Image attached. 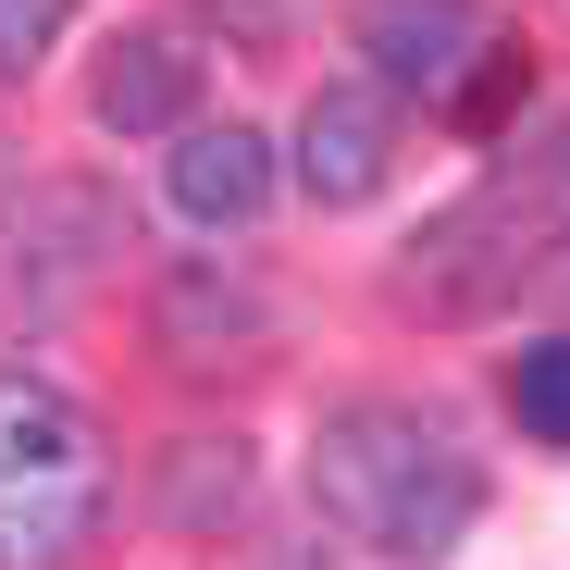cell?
Instances as JSON below:
<instances>
[{"label": "cell", "instance_id": "6da1fadb", "mask_svg": "<svg viewBox=\"0 0 570 570\" xmlns=\"http://www.w3.org/2000/svg\"><path fill=\"white\" fill-rule=\"evenodd\" d=\"M311 509L347 546L422 570V558H446L484 521V459H471L434 410H410V397H347L323 422V446H311Z\"/></svg>", "mask_w": 570, "mask_h": 570}, {"label": "cell", "instance_id": "7a4b0ae2", "mask_svg": "<svg viewBox=\"0 0 570 570\" xmlns=\"http://www.w3.org/2000/svg\"><path fill=\"white\" fill-rule=\"evenodd\" d=\"M112 509V459L62 385L0 372V570H62Z\"/></svg>", "mask_w": 570, "mask_h": 570}, {"label": "cell", "instance_id": "3957f363", "mask_svg": "<svg viewBox=\"0 0 570 570\" xmlns=\"http://www.w3.org/2000/svg\"><path fill=\"white\" fill-rule=\"evenodd\" d=\"M360 50H372V87L385 100H422V112H446L471 137L533 87V62H521L497 0H360Z\"/></svg>", "mask_w": 570, "mask_h": 570}, {"label": "cell", "instance_id": "277c9868", "mask_svg": "<svg viewBox=\"0 0 570 570\" xmlns=\"http://www.w3.org/2000/svg\"><path fill=\"white\" fill-rule=\"evenodd\" d=\"M521 285H533V236H521V212H509V199H471V212L422 224V248L397 261V298H410V311H434V323H471V311L521 298Z\"/></svg>", "mask_w": 570, "mask_h": 570}, {"label": "cell", "instance_id": "5b68a950", "mask_svg": "<svg viewBox=\"0 0 570 570\" xmlns=\"http://www.w3.org/2000/svg\"><path fill=\"white\" fill-rule=\"evenodd\" d=\"M13 248L26 261H0V311H62L75 285L125 248V212L100 199V186H38L26 224H13Z\"/></svg>", "mask_w": 570, "mask_h": 570}, {"label": "cell", "instance_id": "8992f818", "mask_svg": "<svg viewBox=\"0 0 570 570\" xmlns=\"http://www.w3.org/2000/svg\"><path fill=\"white\" fill-rule=\"evenodd\" d=\"M385 174H397L385 87H323V100L298 112V186H311L323 212H360V199H385Z\"/></svg>", "mask_w": 570, "mask_h": 570}, {"label": "cell", "instance_id": "52a82bcc", "mask_svg": "<svg viewBox=\"0 0 570 570\" xmlns=\"http://www.w3.org/2000/svg\"><path fill=\"white\" fill-rule=\"evenodd\" d=\"M87 112H100L112 137H174L186 112H199V50H186L174 26H137V38H112L100 87H87Z\"/></svg>", "mask_w": 570, "mask_h": 570}, {"label": "cell", "instance_id": "ba28073f", "mask_svg": "<svg viewBox=\"0 0 570 570\" xmlns=\"http://www.w3.org/2000/svg\"><path fill=\"white\" fill-rule=\"evenodd\" d=\"M273 199V137L261 125H174V212L186 224H248Z\"/></svg>", "mask_w": 570, "mask_h": 570}, {"label": "cell", "instance_id": "9c48e42d", "mask_svg": "<svg viewBox=\"0 0 570 570\" xmlns=\"http://www.w3.org/2000/svg\"><path fill=\"white\" fill-rule=\"evenodd\" d=\"M248 335H261V298H248V285H224V273H174V285H161V347H174L186 372L236 360Z\"/></svg>", "mask_w": 570, "mask_h": 570}, {"label": "cell", "instance_id": "30bf717a", "mask_svg": "<svg viewBox=\"0 0 570 570\" xmlns=\"http://www.w3.org/2000/svg\"><path fill=\"white\" fill-rule=\"evenodd\" d=\"M509 410H521L533 446H570V335H546V347L509 360Z\"/></svg>", "mask_w": 570, "mask_h": 570}, {"label": "cell", "instance_id": "8fae6325", "mask_svg": "<svg viewBox=\"0 0 570 570\" xmlns=\"http://www.w3.org/2000/svg\"><path fill=\"white\" fill-rule=\"evenodd\" d=\"M236 497H248V459L212 446V434H186V459H174V521H224Z\"/></svg>", "mask_w": 570, "mask_h": 570}, {"label": "cell", "instance_id": "7c38bea8", "mask_svg": "<svg viewBox=\"0 0 570 570\" xmlns=\"http://www.w3.org/2000/svg\"><path fill=\"white\" fill-rule=\"evenodd\" d=\"M62 13H75V0H0V87L38 75V50L62 38Z\"/></svg>", "mask_w": 570, "mask_h": 570}, {"label": "cell", "instance_id": "4fadbf2b", "mask_svg": "<svg viewBox=\"0 0 570 570\" xmlns=\"http://www.w3.org/2000/svg\"><path fill=\"white\" fill-rule=\"evenodd\" d=\"M212 13H224V38H248V50H285L311 0H212Z\"/></svg>", "mask_w": 570, "mask_h": 570}, {"label": "cell", "instance_id": "5bb4252c", "mask_svg": "<svg viewBox=\"0 0 570 570\" xmlns=\"http://www.w3.org/2000/svg\"><path fill=\"white\" fill-rule=\"evenodd\" d=\"M261 570H323V546H285V558H261Z\"/></svg>", "mask_w": 570, "mask_h": 570}, {"label": "cell", "instance_id": "9a60e30c", "mask_svg": "<svg viewBox=\"0 0 570 570\" xmlns=\"http://www.w3.org/2000/svg\"><path fill=\"white\" fill-rule=\"evenodd\" d=\"M558 186H570V149H558Z\"/></svg>", "mask_w": 570, "mask_h": 570}]
</instances>
